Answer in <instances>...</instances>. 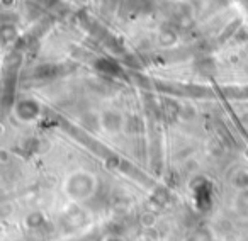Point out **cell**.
<instances>
[{"label": "cell", "instance_id": "obj_1", "mask_svg": "<svg viewBox=\"0 0 248 241\" xmlns=\"http://www.w3.org/2000/svg\"><path fill=\"white\" fill-rule=\"evenodd\" d=\"M99 189L97 177L89 170H75L63 182V192L73 202H85L92 199Z\"/></svg>", "mask_w": 248, "mask_h": 241}, {"label": "cell", "instance_id": "obj_2", "mask_svg": "<svg viewBox=\"0 0 248 241\" xmlns=\"http://www.w3.org/2000/svg\"><path fill=\"white\" fill-rule=\"evenodd\" d=\"M233 212L240 219L248 221V187H241L240 192L233 197Z\"/></svg>", "mask_w": 248, "mask_h": 241}, {"label": "cell", "instance_id": "obj_3", "mask_svg": "<svg viewBox=\"0 0 248 241\" xmlns=\"http://www.w3.org/2000/svg\"><path fill=\"white\" fill-rule=\"evenodd\" d=\"M184 241H213V234L206 227H196L190 233H187Z\"/></svg>", "mask_w": 248, "mask_h": 241}, {"label": "cell", "instance_id": "obj_4", "mask_svg": "<svg viewBox=\"0 0 248 241\" xmlns=\"http://www.w3.org/2000/svg\"><path fill=\"white\" fill-rule=\"evenodd\" d=\"M106 241H121V240H119V238H107Z\"/></svg>", "mask_w": 248, "mask_h": 241}]
</instances>
